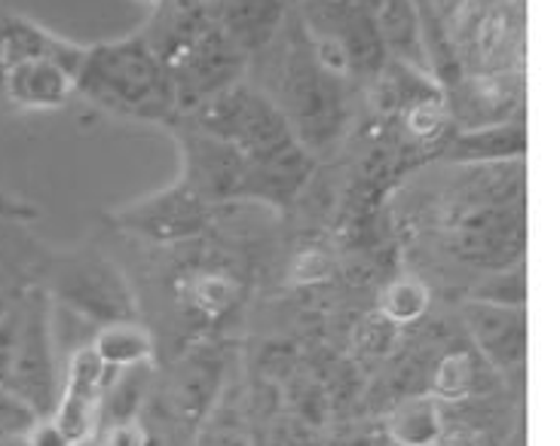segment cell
I'll use <instances>...</instances> for the list:
<instances>
[{
	"label": "cell",
	"mask_w": 560,
	"mask_h": 446,
	"mask_svg": "<svg viewBox=\"0 0 560 446\" xmlns=\"http://www.w3.org/2000/svg\"><path fill=\"white\" fill-rule=\"evenodd\" d=\"M190 126L228 141L252 165V202L288 209L313 175V153L294 138L276 102L258 86L236 80L209 102L182 114Z\"/></svg>",
	"instance_id": "1"
},
{
	"label": "cell",
	"mask_w": 560,
	"mask_h": 446,
	"mask_svg": "<svg viewBox=\"0 0 560 446\" xmlns=\"http://www.w3.org/2000/svg\"><path fill=\"white\" fill-rule=\"evenodd\" d=\"M141 34L175 90L178 117L243 80L248 68V56L221 28L214 7L199 0H160Z\"/></svg>",
	"instance_id": "2"
},
{
	"label": "cell",
	"mask_w": 560,
	"mask_h": 446,
	"mask_svg": "<svg viewBox=\"0 0 560 446\" xmlns=\"http://www.w3.org/2000/svg\"><path fill=\"white\" fill-rule=\"evenodd\" d=\"M77 95L126 119L168 126L178 117L175 90L141 31L86 46V59L77 74Z\"/></svg>",
	"instance_id": "3"
},
{
	"label": "cell",
	"mask_w": 560,
	"mask_h": 446,
	"mask_svg": "<svg viewBox=\"0 0 560 446\" xmlns=\"http://www.w3.org/2000/svg\"><path fill=\"white\" fill-rule=\"evenodd\" d=\"M86 46L49 34L25 15L0 19V98L22 110H56L77 95Z\"/></svg>",
	"instance_id": "4"
},
{
	"label": "cell",
	"mask_w": 560,
	"mask_h": 446,
	"mask_svg": "<svg viewBox=\"0 0 560 446\" xmlns=\"http://www.w3.org/2000/svg\"><path fill=\"white\" fill-rule=\"evenodd\" d=\"M267 95L310 153L328 150L347 129L349 110L343 80L316 59L303 19L288 31V44L276 61L273 92Z\"/></svg>",
	"instance_id": "5"
},
{
	"label": "cell",
	"mask_w": 560,
	"mask_h": 446,
	"mask_svg": "<svg viewBox=\"0 0 560 446\" xmlns=\"http://www.w3.org/2000/svg\"><path fill=\"white\" fill-rule=\"evenodd\" d=\"M0 388L22 401L34 416H52L61 391L56 367L49 300L25 297L13 313L0 318Z\"/></svg>",
	"instance_id": "6"
},
{
	"label": "cell",
	"mask_w": 560,
	"mask_h": 446,
	"mask_svg": "<svg viewBox=\"0 0 560 446\" xmlns=\"http://www.w3.org/2000/svg\"><path fill=\"white\" fill-rule=\"evenodd\" d=\"M481 202L466 206L451 221V245L456 257H463L471 267L500 269L521 263V248L527 242L524 223V193H512L502 199L493 187H487Z\"/></svg>",
	"instance_id": "7"
},
{
	"label": "cell",
	"mask_w": 560,
	"mask_h": 446,
	"mask_svg": "<svg viewBox=\"0 0 560 446\" xmlns=\"http://www.w3.org/2000/svg\"><path fill=\"white\" fill-rule=\"evenodd\" d=\"M182 144V180L209 206H224L236 199H248L252 165L240 150L190 126L184 117L168 122Z\"/></svg>",
	"instance_id": "8"
},
{
	"label": "cell",
	"mask_w": 560,
	"mask_h": 446,
	"mask_svg": "<svg viewBox=\"0 0 560 446\" xmlns=\"http://www.w3.org/2000/svg\"><path fill=\"white\" fill-rule=\"evenodd\" d=\"M56 294L80 318H90L98 328L114 321H136V294L120 269L102 254H77L59 272Z\"/></svg>",
	"instance_id": "9"
},
{
	"label": "cell",
	"mask_w": 560,
	"mask_h": 446,
	"mask_svg": "<svg viewBox=\"0 0 560 446\" xmlns=\"http://www.w3.org/2000/svg\"><path fill=\"white\" fill-rule=\"evenodd\" d=\"M212 211L214 206L199 199L184 180H178L163 193H153L126 209H117L110 214V221L126 233H136L156 245H175V242L202 236L212 223Z\"/></svg>",
	"instance_id": "10"
},
{
	"label": "cell",
	"mask_w": 560,
	"mask_h": 446,
	"mask_svg": "<svg viewBox=\"0 0 560 446\" xmlns=\"http://www.w3.org/2000/svg\"><path fill=\"white\" fill-rule=\"evenodd\" d=\"M466 325L481 355L500 373H524L527 364V313L524 306H500L471 300Z\"/></svg>",
	"instance_id": "11"
},
{
	"label": "cell",
	"mask_w": 560,
	"mask_h": 446,
	"mask_svg": "<svg viewBox=\"0 0 560 446\" xmlns=\"http://www.w3.org/2000/svg\"><path fill=\"white\" fill-rule=\"evenodd\" d=\"M228 386V361L221 352H199L184 361L166 388V401L160 403L168 416L182 425V432L197 434L202 416L212 410L218 395Z\"/></svg>",
	"instance_id": "12"
},
{
	"label": "cell",
	"mask_w": 560,
	"mask_h": 446,
	"mask_svg": "<svg viewBox=\"0 0 560 446\" xmlns=\"http://www.w3.org/2000/svg\"><path fill=\"white\" fill-rule=\"evenodd\" d=\"M451 98V114L463 122V129L490 126L502 119H515L521 105V77L517 74H475L463 77L454 90L444 92Z\"/></svg>",
	"instance_id": "13"
},
{
	"label": "cell",
	"mask_w": 560,
	"mask_h": 446,
	"mask_svg": "<svg viewBox=\"0 0 560 446\" xmlns=\"http://www.w3.org/2000/svg\"><path fill=\"white\" fill-rule=\"evenodd\" d=\"M527 126L524 119H502L490 126H475V129H459L451 138L444 156L459 165H505L521 163L527 156Z\"/></svg>",
	"instance_id": "14"
},
{
	"label": "cell",
	"mask_w": 560,
	"mask_h": 446,
	"mask_svg": "<svg viewBox=\"0 0 560 446\" xmlns=\"http://www.w3.org/2000/svg\"><path fill=\"white\" fill-rule=\"evenodd\" d=\"M288 0H224L214 15L243 56L267 52L285 25Z\"/></svg>",
	"instance_id": "15"
},
{
	"label": "cell",
	"mask_w": 560,
	"mask_h": 446,
	"mask_svg": "<svg viewBox=\"0 0 560 446\" xmlns=\"http://www.w3.org/2000/svg\"><path fill=\"white\" fill-rule=\"evenodd\" d=\"M377 34L383 52L393 56L398 64L432 80L429 59H425L423 37H420V15L413 0H380L377 7Z\"/></svg>",
	"instance_id": "16"
},
{
	"label": "cell",
	"mask_w": 560,
	"mask_h": 446,
	"mask_svg": "<svg viewBox=\"0 0 560 446\" xmlns=\"http://www.w3.org/2000/svg\"><path fill=\"white\" fill-rule=\"evenodd\" d=\"M197 441L199 446H258L248 429L243 386H224L212 410L197 425Z\"/></svg>",
	"instance_id": "17"
},
{
	"label": "cell",
	"mask_w": 560,
	"mask_h": 446,
	"mask_svg": "<svg viewBox=\"0 0 560 446\" xmlns=\"http://www.w3.org/2000/svg\"><path fill=\"white\" fill-rule=\"evenodd\" d=\"M92 352L102 357L107 371H126L153 361V337L138 321H114L98 328Z\"/></svg>",
	"instance_id": "18"
},
{
	"label": "cell",
	"mask_w": 560,
	"mask_h": 446,
	"mask_svg": "<svg viewBox=\"0 0 560 446\" xmlns=\"http://www.w3.org/2000/svg\"><path fill=\"white\" fill-rule=\"evenodd\" d=\"M444 429V419L435 398L420 395V398H408L395 407L386 425V437L395 441L398 446H435Z\"/></svg>",
	"instance_id": "19"
},
{
	"label": "cell",
	"mask_w": 560,
	"mask_h": 446,
	"mask_svg": "<svg viewBox=\"0 0 560 446\" xmlns=\"http://www.w3.org/2000/svg\"><path fill=\"white\" fill-rule=\"evenodd\" d=\"M151 383V364H138V367H126V371L114 373L110 383H107L105 395H102V419H105L107 425L136 422L141 407L148 403Z\"/></svg>",
	"instance_id": "20"
},
{
	"label": "cell",
	"mask_w": 560,
	"mask_h": 446,
	"mask_svg": "<svg viewBox=\"0 0 560 446\" xmlns=\"http://www.w3.org/2000/svg\"><path fill=\"white\" fill-rule=\"evenodd\" d=\"M435 395L439 398H447V401H463L475 395L478 388V364L469 352L463 355H451L439 367V376H435Z\"/></svg>",
	"instance_id": "21"
},
{
	"label": "cell",
	"mask_w": 560,
	"mask_h": 446,
	"mask_svg": "<svg viewBox=\"0 0 560 446\" xmlns=\"http://www.w3.org/2000/svg\"><path fill=\"white\" fill-rule=\"evenodd\" d=\"M425 306H429V297H425L423 284L395 282L383 300V315L393 325H410L425 313Z\"/></svg>",
	"instance_id": "22"
},
{
	"label": "cell",
	"mask_w": 560,
	"mask_h": 446,
	"mask_svg": "<svg viewBox=\"0 0 560 446\" xmlns=\"http://www.w3.org/2000/svg\"><path fill=\"white\" fill-rule=\"evenodd\" d=\"M475 300L500 303V306H524L527 303V279H524L521 263L512 269L490 272V279L475 291Z\"/></svg>",
	"instance_id": "23"
},
{
	"label": "cell",
	"mask_w": 560,
	"mask_h": 446,
	"mask_svg": "<svg viewBox=\"0 0 560 446\" xmlns=\"http://www.w3.org/2000/svg\"><path fill=\"white\" fill-rule=\"evenodd\" d=\"M40 218V209H34L31 202L19 196L0 193V221L3 223H31Z\"/></svg>",
	"instance_id": "24"
},
{
	"label": "cell",
	"mask_w": 560,
	"mask_h": 446,
	"mask_svg": "<svg viewBox=\"0 0 560 446\" xmlns=\"http://www.w3.org/2000/svg\"><path fill=\"white\" fill-rule=\"evenodd\" d=\"M31 446H71V441L61 434V429L49 416H40L28 429Z\"/></svg>",
	"instance_id": "25"
},
{
	"label": "cell",
	"mask_w": 560,
	"mask_h": 446,
	"mask_svg": "<svg viewBox=\"0 0 560 446\" xmlns=\"http://www.w3.org/2000/svg\"><path fill=\"white\" fill-rule=\"evenodd\" d=\"M102 446H148L144 441V429L141 422H120V425H110L107 429V437Z\"/></svg>",
	"instance_id": "26"
},
{
	"label": "cell",
	"mask_w": 560,
	"mask_h": 446,
	"mask_svg": "<svg viewBox=\"0 0 560 446\" xmlns=\"http://www.w3.org/2000/svg\"><path fill=\"white\" fill-rule=\"evenodd\" d=\"M0 446H31V441H28V432L3 434V437H0Z\"/></svg>",
	"instance_id": "27"
},
{
	"label": "cell",
	"mask_w": 560,
	"mask_h": 446,
	"mask_svg": "<svg viewBox=\"0 0 560 446\" xmlns=\"http://www.w3.org/2000/svg\"><path fill=\"white\" fill-rule=\"evenodd\" d=\"M459 3H463V0H432V7H435L441 15H447V10H456Z\"/></svg>",
	"instance_id": "28"
},
{
	"label": "cell",
	"mask_w": 560,
	"mask_h": 446,
	"mask_svg": "<svg viewBox=\"0 0 560 446\" xmlns=\"http://www.w3.org/2000/svg\"><path fill=\"white\" fill-rule=\"evenodd\" d=\"M199 3H206V7H221L224 0H199Z\"/></svg>",
	"instance_id": "29"
},
{
	"label": "cell",
	"mask_w": 560,
	"mask_h": 446,
	"mask_svg": "<svg viewBox=\"0 0 560 446\" xmlns=\"http://www.w3.org/2000/svg\"><path fill=\"white\" fill-rule=\"evenodd\" d=\"M74 446H102V444H95V441H83V444H74Z\"/></svg>",
	"instance_id": "30"
},
{
	"label": "cell",
	"mask_w": 560,
	"mask_h": 446,
	"mask_svg": "<svg viewBox=\"0 0 560 446\" xmlns=\"http://www.w3.org/2000/svg\"><path fill=\"white\" fill-rule=\"evenodd\" d=\"M148 3H153V7H156V3H160V0H148Z\"/></svg>",
	"instance_id": "31"
}]
</instances>
